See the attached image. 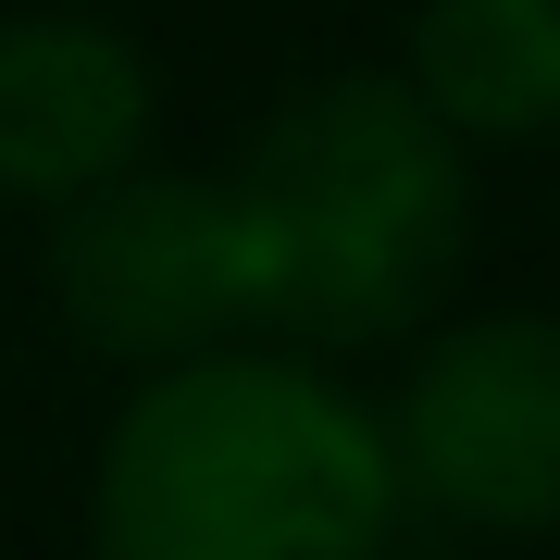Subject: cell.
Instances as JSON below:
<instances>
[{
  "instance_id": "6da1fadb",
  "label": "cell",
  "mask_w": 560,
  "mask_h": 560,
  "mask_svg": "<svg viewBox=\"0 0 560 560\" xmlns=\"http://www.w3.org/2000/svg\"><path fill=\"white\" fill-rule=\"evenodd\" d=\"M374 399L300 349L138 374L88 460V560H399Z\"/></svg>"
},
{
  "instance_id": "7a4b0ae2",
  "label": "cell",
  "mask_w": 560,
  "mask_h": 560,
  "mask_svg": "<svg viewBox=\"0 0 560 560\" xmlns=\"http://www.w3.org/2000/svg\"><path fill=\"white\" fill-rule=\"evenodd\" d=\"M224 212L249 249V337L386 349L474 261V150L399 75H312L237 138Z\"/></svg>"
},
{
  "instance_id": "3957f363",
  "label": "cell",
  "mask_w": 560,
  "mask_h": 560,
  "mask_svg": "<svg viewBox=\"0 0 560 560\" xmlns=\"http://www.w3.org/2000/svg\"><path fill=\"white\" fill-rule=\"evenodd\" d=\"M386 423L399 511L536 548L560 536V312H474L411 349Z\"/></svg>"
},
{
  "instance_id": "277c9868",
  "label": "cell",
  "mask_w": 560,
  "mask_h": 560,
  "mask_svg": "<svg viewBox=\"0 0 560 560\" xmlns=\"http://www.w3.org/2000/svg\"><path fill=\"white\" fill-rule=\"evenodd\" d=\"M50 312L75 324V349L125 361V374H175L212 349H261L249 337V249L224 212V175H138L88 187L50 212Z\"/></svg>"
},
{
  "instance_id": "5b68a950",
  "label": "cell",
  "mask_w": 560,
  "mask_h": 560,
  "mask_svg": "<svg viewBox=\"0 0 560 560\" xmlns=\"http://www.w3.org/2000/svg\"><path fill=\"white\" fill-rule=\"evenodd\" d=\"M162 125L150 50L101 13H13L0 25V212H62L138 175Z\"/></svg>"
},
{
  "instance_id": "8992f818",
  "label": "cell",
  "mask_w": 560,
  "mask_h": 560,
  "mask_svg": "<svg viewBox=\"0 0 560 560\" xmlns=\"http://www.w3.org/2000/svg\"><path fill=\"white\" fill-rule=\"evenodd\" d=\"M399 88L448 125L460 150L548 138L560 125V0H423Z\"/></svg>"
}]
</instances>
